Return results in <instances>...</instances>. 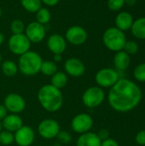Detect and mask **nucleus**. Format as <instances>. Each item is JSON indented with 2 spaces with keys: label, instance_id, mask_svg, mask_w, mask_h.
Returning a JSON list of instances; mask_svg holds the SVG:
<instances>
[{
  "label": "nucleus",
  "instance_id": "f257e3e1",
  "mask_svg": "<svg viewBox=\"0 0 145 146\" xmlns=\"http://www.w3.org/2000/svg\"><path fill=\"white\" fill-rule=\"evenodd\" d=\"M143 93L141 88L132 80L121 78L108 94L110 107L119 113H127L140 104Z\"/></svg>",
  "mask_w": 145,
  "mask_h": 146
},
{
  "label": "nucleus",
  "instance_id": "f03ea898",
  "mask_svg": "<svg viewBox=\"0 0 145 146\" xmlns=\"http://www.w3.org/2000/svg\"><path fill=\"white\" fill-rule=\"evenodd\" d=\"M37 96L42 108L48 112H56L62 106L63 96L61 90L50 84L43 86Z\"/></svg>",
  "mask_w": 145,
  "mask_h": 146
},
{
  "label": "nucleus",
  "instance_id": "7ed1b4c3",
  "mask_svg": "<svg viewBox=\"0 0 145 146\" xmlns=\"http://www.w3.org/2000/svg\"><path fill=\"white\" fill-rule=\"evenodd\" d=\"M42 62V57L38 52L28 50L20 56L17 65L19 71L22 74L26 76H33L40 72Z\"/></svg>",
  "mask_w": 145,
  "mask_h": 146
},
{
  "label": "nucleus",
  "instance_id": "20e7f679",
  "mask_svg": "<svg viewBox=\"0 0 145 146\" xmlns=\"http://www.w3.org/2000/svg\"><path fill=\"white\" fill-rule=\"evenodd\" d=\"M126 40L124 32L115 27L107 28L103 34V44L108 50L114 52L122 50Z\"/></svg>",
  "mask_w": 145,
  "mask_h": 146
},
{
  "label": "nucleus",
  "instance_id": "39448f33",
  "mask_svg": "<svg viewBox=\"0 0 145 146\" xmlns=\"http://www.w3.org/2000/svg\"><path fill=\"white\" fill-rule=\"evenodd\" d=\"M120 79L119 72L111 68H102L95 75V81L101 88H111Z\"/></svg>",
  "mask_w": 145,
  "mask_h": 146
},
{
  "label": "nucleus",
  "instance_id": "423d86ee",
  "mask_svg": "<svg viewBox=\"0 0 145 146\" xmlns=\"http://www.w3.org/2000/svg\"><path fill=\"white\" fill-rule=\"evenodd\" d=\"M105 99V93L99 86L87 88L82 95V102L85 106L90 109L100 106Z\"/></svg>",
  "mask_w": 145,
  "mask_h": 146
},
{
  "label": "nucleus",
  "instance_id": "0eeeda50",
  "mask_svg": "<svg viewBox=\"0 0 145 146\" xmlns=\"http://www.w3.org/2000/svg\"><path fill=\"white\" fill-rule=\"evenodd\" d=\"M31 44L32 43L26 38L25 33L12 34L8 40V47L9 50L16 56H21L30 50Z\"/></svg>",
  "mask_w": 145,
  "mask_h": 146
},
{
  "label": "nucleus",
  "instance_id": "6e6552de",
  "mask_svg": "<svg viewBox=\"0 0 145 146\" xmlns=\"http://www.w3.org/2000/svg\"><path fill=\"white\" fill-rule=\"evenodd\" d=\"M94 124L92 117L85 113L76 115L71 121V127L74 133L82 134L90 132Z\"/></svg>",
  "mask_w": 145,
  "mask_h": 146
},
{
  "label": "nucleus",
  "instance_id": "1a4fd4ad",
  "mask_svg": "<svg viewBox=\"0 0 145 146\" xmlns=\"http://www.w3.org/2000/svg\"><path fill=\"white\" fill-rule=\"evenodd\" d=\"M60 131L59 123L53 119H44L38 126V134L45 139L56 138Z\"/></svg>",
  "mask_w": 145,
  "mask_h": 146
},
{
  "label": "nucleus",
  "instance_id": "9d476101",
  "mask_svg": "<svg viewBox=\"0 0 145 146\" xmlns=\"http://www.w3.org/2000/svg\"><path fill=\"white\" fill-rule=\"evenodd\" d=\"M64 38L68 43L73 45H81L86 42L88 38V33L82 27L74 25L68 28Z\"/></svg>",
  "mask_w": 145,
  "mask_h": 146
},
{
  "label": "nucleus",
  "instance_id": "9b49d317",
  "mask_svg": "<svg viewBox=\"0 0 145 146\" xmlns=\"http://www.w3.org/2000/svg\"><path fill=\"white\" fill-rule=\"evenodd\" d=\"M24 33L31 43L38 44L44 39L46 29L44 25L37 21H32L26 26Z\"/></svg>",
  "mask_w": 145,
  "mask_h": 146
},
{
  "label": "nucleus",
  "instance_id": "f8f14e48",
  "mask_svg": "<svg viewBox=\"0 0 145 146\" xmlns=\"http://www.w3.org/2000/svg\"><path fill=\"white\" fill-rule=\"evenodd\" d=\"M3 105L11 114H20L26 108V101L22 96L17 93L8 94L3 101Z\"/></svg>",
  "mask_w": 145,
  "mask_h": 146
},
{
  "label": "nucleus",
  "instance_id": "ddd939ff",
  "mask_svg": "<svg viewBox=\"0 0 145 146\" xmlns=\"http://www.w3.org/2000/svg\"><path fill=\"white\" fill-rule=\"evenodd\" d=\"M64 69L67 74L74 78H78L85 74V66L80 59L76 57H71L65 61Z\"/></svg>",
  "mask_w": 145,
  "mask_h": 146
},
{
  "label": "nucleus",
  "instance_id": "4468645a",
  "mask_svg": "<svg viewBox=\"0 0 145 146\" xmlns=\"http://www.w3.org/2000/svg\"><path fill=\"white\" fill-rule=\"evenodd\" d=\"M15 142L19 146H30L34 141L35 133L28 126H22L15 134Z\"/></svg>",
  "mask_w": 145,
  "mask_h": 146
},
{
  "label": "nucleus",
  "instance_id": "2eb2a0df",
  "mask_svg": "<svg viewBox=\"0 0 145 146\" xmlns=\"http://www.w3.org/2000/svg\"><path fill=\"white\" fill-rule=\"evenodd\" d=\"M67 44L65 38L59 33L52 34L47 39V47L54 55L62 54L67 49Z\"/></svg>",
  "mask_w": 145,
  "mask_h": 146
},
{
  "label": "nucleus",
  "instance_id": "dca6fc26",
  "mask_svg": "<svg viewBox=\"0 0 145 146\" xmlns=\"http://www.w3.org/2000/svg\"><path fill=\"white\" fill-rule=\"evenodd\" d=\"M2 127L4 130H7L11 133H15L18 129H20L23 126V121L21 116L16 114L8 115L2 121Z\"/></svg>",
  "mask_w": 145,
  "mask_h": 146
},
{
  "label": "nucleus",
  "instance_id": "f3484780",
  "mask_svg": "<svg viewBox=\"0 0 145 146\" xmlns=\"http://www.w3.org/2000/svg\"><path fill=\"white\" fill-rule=\"evenodd\" d=\"M133 21L134 19L131 13L127 11H121L115 17V27L121 30L122 32L131 30Z\"/></svg>",
  "mask_w": 145,
  "mask_h": 146
},
{
  "label": "nucleus",
  "instance_id": "a211bd4d",
  "mask_svg": "<svg viewBox=\"0 0 145 146\" xmlns=\"http://www.w3.org/2000/svg\"><path fill=\"white\" fill-rule=\"evenodd\" d=\"M101 144L102 140L97 133L88 132L79 135L76 146H101Z\"/></svg>",
  "mask_w": 145,
  "mask_h": 146
},
{
  "label": "nucleus",
  "instance_id": "6ab92c4d",
  "mask_svg": "<svg viewBox=\"0 0 145 146\" xmlns=\"http://www.w3.org/2000/svg\"><path fill=\"white\" fill-rule=\"evenodd\" d=\"M131 63V57L123 50L115 52L114 56V65L119 71H124L127 69Z\"/></svg>",
  "mask_w": 145,
  "mask_h": 146
},
{
  "label": "nucleus",
  "instance_id": "aec40b11",
  "mask_svg": "<svg viewBox=\"0 0 145 146\" xmlns=\"http://www.w3.org/2000/svg\"><path fill=\"white\" fill-rule=\"evenodd\" d=\"M131 31L135 38L138 39H145V16L134 20Z\"/></svg>",
  "mask_w": 145,
  "mask_h": 146
},
{
  "label": "nucleus",
  "instance_id": "412c9836",
  "mask_svg": "<svg viewBox=\"0 0 145 146\" xmlns=\"http://www.w3.org/2000/svg\"><path fill=\"white\" fill-rule=\"evenodd\" d=\"M50 85L56 87L57 89H62L68 84V75L64 72L57 71L55 74L51 76Z\"/></svg>",
  "mask_w": 145,
  "mask_h": 146
},
{
  "label": "nucleus",
  "instance_id": "4be33fe9",
  "mask_svg": "<svg viewBox=\"0 0 145 146\" xmlns=\"http://www.w3.org/2000/svg\"><path fill=\"white\" fill-rule=\"evenodd\" d=\"M1 68H2L3 74L8 77L15 76L19 71L18 65L11 60H6L3 62L1 63Z\"/></svg>",
  "mask_w": 145,
  "mask_h": 146
},
{
  "label": "nucleus",
  "instance_id": "5701e85b",
  "mask_svg": "<svg viewBox=\"0 0 145 146\" xmlns=\"http://www.w3.org/2000/svg\"><path fill=\"white\" fill-rule=\"evenodd\" d=\"M40 72L45 76H52L57 72V65L53 61H43L40 68Z\"/></svg>",
  "mask_w": 145,
  "mask_h": 146
},
{
  "label": "nucleus",
  "instance_id": "b1692460",
  "mask_svg": "<svg viewBox=\"0 0 145 146\" xmlns=\"http://www.w3.org/2000/svg\"><path fill=\"white\" fill-rule=\"evenodd\" d=\"M21 4L25 10L29 13H36L41 7V0H20Z\"/></svg>",
  "mask_w": 145,
  "mask_h": 146
},
{
  "label": "nucleus",
  "instance_id": "393cba45",
  "mask_svg": "<svg viewBox=\"0 0 145 146\" xmlns=\"http://www.w3.org/2000/svg\"><path fill=\"white\" fill-rule=\"evenodd\" d=\"M35 14H36V21L44 26L49 23L51 19L50 11L49 10V9L45 7H41Z\"/></svg>",
  "mask_w": 145,
  "mask_h": 146
},
{
  "label": "nucleus",
  "instance_id": "a878e982",
  "mask_svg": "<svg viewBox=\"0 0 145 146\" xmlns=\"http://www.w3.org/2000/svg\"><path fill=\"white\" fill-rule=\"evenodd\" d=\"M26 26L24 22L20 19H15L10 23V31L12 34H20L24 33Z\"/></svg>",
  "mask_w": 145,
  "mask_h": 146
},
{
  "label": "nucleus",
  "instance_id": "bb28decb",
  "mask_svg": "<svg viewBox=\"0 0 145 146\" xmlns=\"http://www.w3.org/2000/svg\"><path fill=\"white\" fill-rule=\"evenodd\" d=\"M15 141L14 133L7 130L0 132V144L3 145H9Z\"/></svg>",
  "mask_w": 145,
  "mask_h": 146
},
{
  "label": "nucleus",
  "instance_id": "cd10ccee",
  "mask_svg": "<svg viewBox=\"0 0 145 146\" xmlns=\"http://www.w3.org/2000/svg\"><path fill=\"white\" fill-rule=\"evenodd\" d=\"M133 76L136 80L139 82H145V62L136 66L133 71Z\"/></svg>",
  "mask_w": 145,
  "mask_h": 146
},
{
  "label": "nucleus",
  "instance_id": "c85d7f7f",
  "mask_svg": "<svg viewBox=\"0 0 145 146\" xmlns=\"http://www.w3.org/2000/svg\"><path fill=\"white\" fill-rule=\"evenodd\" d=\"M139 49V46L138 44V43L136 41L133 40H126L123 50L125 52H126L128 55H135L138 53Z\"/></svg>",
  "mask_w": 145,
  "mask_h": 146
},
{
  "label": "nucleus",
  "instance_id": "c756f323",
  "mask_svg": "<svg viewBox=\"0 0 145 146\" xmlns=\"http://www.w3.org/2000/svg\"><path fill=\"white\" fill-rule=\"evenodd\" d=\"M108 8L112 11H119L125 5V0H108Z\"/></svg>",
  "mask_w": 145,
  "mask_h": 146
},
{
  "label": "nucleus",
  "instance_id": "7c9ffc66",
  "mask_svg": "<svg viewBox=\"0 0 145 146\" xmlns=\"http://www.w3.org/2000/svg\"><path fill=\"white\" fill-rule=\"evenodd\" d=\"M58 139L62 142V143H64V144H68L71 141V135L67 132V131H60L57 137Z\"/></svg>",
  "mask_w": 145,
  "mask_h": 146
},
{
  "label": "nucleus",
  "instance_id": "2f4dec72",
  "mask_svg": "<svg viewBox=\"0 0 145 146\" xmlns=\"http://www.w3.org/2000/svg\"><path fill=\"white\" fill-rule=\"evenodd\" d=\"M136 143L140 146H145V129L139 131L135 136Z\"/></svg>",
  "mask_w": 145,
  "mask_h": 146
},
{
  "label": "nucleus",
  "instance_id": "473e14b6",
  "mask_svg": "<svg viewBox=\"0 0 145 146\" xmlns=\"http://www.w3.org/2000/svg\"><path fill=\"white\" fill-rule=\"evenodd\" d=\"M101 146H119V144L115 139L109 138V139H104V140L102 141Z\"/></svg>",
  "mask_w": 145,
  "mask_h": 146
},
{
  "label": "nucleus",
  "instance_id": "72a5a7b5",
  "mask_svg": "<svg viewBox=\"0 0 145 146\" xmlns=\"http://www.w3.org/2000/svg\"><path fill=\"white\" fill-rule=\"evenodd\" d=\"M97 134L98 135V137L100 138V139L102 141L109 138V131L107 129H101L98 132V133H97Z\"/></svg>",
  "mask_w": 145,
  "mask_h": 146
},
{
  "label": "nucleus",
  "instance_id": "f704fd0d",
  "mask_svg": "<svg viewBox=\"0 0 145 146\" xmlns=\"http://www.w3.org/2000/svg\"><path fill=\"white\" fill-rule=\"evenodd\" d=\"M8 115V110L3 104H0V121H2Z\"/></svg>",
  "mask_w": 145,
  "mask_h": 146
},
{
  "label": "nucleus",
  "instance_id": "c9c22d12",
  "mask_svg": "<svg viewBox=\"0 0 145 146\" xmlns=\"http://www.w3.org/2000/svg\"><path fill=\"white\" fill-rule=\"evenodd\" d=\"M60 0H41L42 3L45 4L46 6H49V7H53V6H56L58 3H59Z\"/></svg>",
  "mask_w": 145,
  "mask_h": 146
},
{
  "label": "nucleus",
  "instance_id": "e433bc0d",
  "mask_svg": "<svg viewBox=\"0 0 145 146\" xmlns=\"http://www.w3.org/2000/svg\"><path fill=\"white\" fill-rule=\"evenodd\" d=\"M62 54H55L54 56H53V62H55L56 63V62H59L62 61Z\"/></svg>",
  "mask_w": 145,
  "mask_h": 146
},
{
  "label": "nucleus",
  "instance_id": "4c0bfd02",
  "mask_svg": "<svg viewBox=\"0 0 145 146\" xmlns=\"http://www.w3.org/2000/svg\"><path fill=\"white\" fill-rule=\"evenodd\" d=\"M137 0H125V4H127L129 6H133L136 4Z\"/></svg>",
  "mask_w": 145,
  "mask_h": 146
},
{
  "label": "nucleus",
  "instance_id": "58836bf2",
  "mask_svg": "<svg viewBox=\"0 0 145 146\" xmlns=\"http://www.w3.org/2000/svg\"><path fill=\"white\" fill-rule=\"evenodd\" d=\"M4 39H5V38H4V35L0 32V45L1 44H3V42H4Z\"/></svg>",
  "mask_w": 145,
  "mask_h": 146
},
{
  "label": "nucleus",
  "instance_id": "ea45409f",
  "mask_svg": "<svg viewBox=\"0 0 145 146\" xmlns=\"http://www.w3.org/2000/svg\"><path fill=\"white\" fill-rule=\"evenodd\" d=\"M2 63V56H1V53H0V65Z\"/></svg>",
  "mask_w": 145,
  "mask_h": 146
},
{
  "label": "nucleus",
  "instance_id": "a19ab883",
  "mask_svg": "<svg viewBox=\"0 0 145 146\" xmlns=\"http://www.w3.org/2000/svg\"><path fill=\"white\" fill-rule=\"evenodd\" d=\"M2 127H2V123H1V121H0V132L2 131Z\"/></svg>",
  "mask_w": 145,
  "mask_h": 146
},
{
  "label": "nucleus",
  "instance_id": "79ce46f5",
  "mask_svg": "<svg viewBox=\"0 0 145 146\" xmlns=\"http://www.w3.org/2000/svg\"><path fill=\"white\" fill-rule=\"evenodd\" d=\"M2 16V9H1V8H0V17Z\"/></svg>",
  "mask_w": 145,
  "mask_h": 146
}]
</instances>
